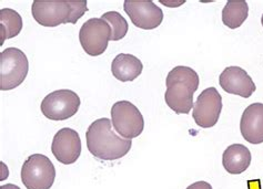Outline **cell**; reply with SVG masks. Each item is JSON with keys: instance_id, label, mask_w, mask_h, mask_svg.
<instances>
[{"instance_id": "obj_1", "label": "cell", "mask_w": 263, "mask_h": 189, "mask_svg": "<svg viewBox=\"0 0 263 189\" xmlns=\"http://www.w3.org/2000/svg\"><path fill=\"white\" fill-rule=\"evenodd\" d=\"M87 147L90 154L101 160H117L130 152L131 139L121 138L112 130L109 118H99L90 124L86 133Z\"/></svg>"}, {"instance_id": "obj_2", "label": "cell", "mask_w": 263, "mask_h": 189, "mask_svg": "<svg viewBox=\"0 0 263 189\" xmlns=\"http://www.w3.org/2000/svg\"><path fill=\"white\" fill-rule=\"evenodd\" d=\"M199 75L189 67L179 66L167 75L164 100L177 114H189L193 104V94L199 88Z\"/></svg>"}, {"instance_id": "obj_3", "label": "cell", "mask_w": 263, "mask_h": 189, "mask_svg": "<svg viewBox=\"0 0 263 189\" xmlns=\"http://www.w3.org/2000/svg\"><path fill=\"white\" fill-rule=\"evenodd\" d=\"M28 71L27 55L18 48H7L0 54V90L16 89L25 81Z\"/></svg>"}, {"instance_id": "obj_4", "label": "cell", "mask_w": 263, "mask_h": 189, "mask_svg": "<svg viewBox=\"0 0 263 189\" xmlns=\"http://www.w3.org/2000/svg\"><path fill=\"white\" fill-rule=\"evenodd\" d=\"M56 179V168L43 154H32L22 167V181L27 189H50Z\"/></svg>"}, {"instance_id": "obj_5", "label": "cell", "mask_w": 263, "mask_h": 189, "mask_svg": "<svg viewBox=\"0 0 263 189\" xmlns=\"http://www.w3.org/2000/svg\"><path fill=\"white\" fill-rule=\"evenodd\" d=\"M111 123L118 134L126 139L138 137L144 129L141 112L129 101H119L112 105Z\"/></svg>"}, {"instance_id": "obj_6", "label": "cell", "mask_w": 263, "mask_h": 189, "mask_svg": "<svg viewBox=\"0 0 263 189\" xmlns=\"http://www.w3.org/2000/svg\"><path fill=\"white\" fill-rule=\"evenodd\" d=\"M80 104V97L73 91L57 90L45 97L40 110L51 121H65L77 113Z\"/></svg>"}, {"instance_id": "obj_7", "label": "cell", "mask_w": 263, "mask_h": 189, "mask_svg": "<svg viewBox=\"0 0 263 189\" xmlns=\"http://www.w3.org/2000/svg\"><path fill=\"white\" fill-rule=\"evenodd\" d=\"M31 13L33 19L44 27L72 24L71 0H34Z\"/></svg>"}, {"instance_id": "obj_8", "label": "cell", "mask_w": 263, "mask_h": 189, "mask_svg": "<svg viewBox=\"0 0 263 189\" xmlns=\"http://www.w3.org/2000/svg\"><path fill=\"white\" fill-rule=\"evenodd\" d=\"M111 38V28L101 18H90L82 25L79 41L85 52L90 57H98L107 50Z\"/></svg>"}, {"instance_id": "obj_9", "label": "cell", "mask_w": 263, "mask_h": 189, "mask_svg": "<svg viewBox=\"0 0 263 189\" xmlns=\"http://www.w3.org/2000/svg\"><path fill=\"white\" fill-rule=\"evenodd\" d=\"M222 111V96L216 88H208L193 105L192 117L196 124L202 129L213 128L219 121Z\"/></svg>"}, {"instance_id": "obj_10", "label": "cell", "mask_w": 263, "mask_h": 189, "mask_svg": "<svg viewBox=\"0 0 263 189\" xmlns=\"http://www.w3.org/2000/svg\"><path fill=\"white\" fill-rule=\"evenodd\" d=\"M123 9L131 23L143 30L156 29L163 20L162 10L154 2L148 0H126Z\"/></svg>"}, {"instance_id": "obj_11", "label": "cell", "mask_w": 263, "mask_h": 189, "mask_svg": "<svg viewBox=\"0 0 263 189\" xmlns=\"http://www.w3.org/2000/svg\"><path fill=\"white\" fill-rule=\"evenodd\" d=\"M51 152L59 163L70 165L77 162L81 154V139L72 129H61L53 136Z\"/></svg>"}, {"instance_id": "obj_12", "label": "cell", "mask_w": 263, "mask_h": 189, "mask_svg": "<svg viewBox=\"0 0 263 189\" xmlns=\"http://www.w3.org/2000/svg\"><path fill=\"white\" fill-rule=\"evenodd\" d=\"M219 84L227 93L248 99L257 90V87L246 70L240 67H228L219 76Z\"/></svg>"}, {"instance_id": "obj_13", "label": "cell", "mask_w": 263, "mask_h": 189, "mask_svg": "<svg viewBox=\"0 0 263 189\" xmlns=\"http://www.w3.org/2000/svg\"><path fill=\"white\" fill-rule=\"evenodd\" d=\"M240 132L247 142L263 143V104L253 103L245 110L240 121Z\"/></svg>"}, {"instance_id": "obj_14", "label": "cell", "mask_w": 263, "mask_h": 189, "mask_svg": "<svg viewBox=\"0 0 263 189\" xmlns=\"http://www.w3.org/2000/svg\"><path fill=\"white\" fill-rule=\"evenodd\" d=\"M251 153L242 144H232L223 152L222 165L224 170L232 175L246 172L251 164Z\"/></svg>"}, {"instance_id": "obj_15", "label": "cell", "mask_w": 263, "mask_h": 189, "mask_svg": "<svg viewBox=\"0 0 263 189\" xmlns=\"http://www.w3.org/2000/svg\"><path fill=\"white\" fill-rule=\"evenodd\" d=\"M142 62L133 54L120 53L111 63V72L117 80L131 82L142 73Z\"/></svg>"}, {"instance_id": "obj_16", "label": "cell", "mask_w": 263, "mask_h": 189, "mask_svg": "<svg viewBox=\"0 0 263 189\" xmlns=\"http://www.w3.org/2000/svg\"><path fill=\"white\" fill-rule=\"evenodd\" d=\"M249 15V6L245 0H230L222 10V23L230 29L243 25Z\"/></svg>"}, {"instance_id": "obj_17", "label": "cell", "mask_w": 263, "mask_h": 189, "mask_svg": "<svg viewBox=\"0 0 263 189\" xmlns=\"http://www.w3.org/2000/svg\"><path fill=\"white\" fill-rule=\"evenodd\" d=\"M23 30V18L19 13L10 8L0 10V37L2 45L7 39L17 37Z\"/></svg>"}, {"instance_id": "obj_18", "label": "cell", "mask_w": 263, "mask_h": 189, "mask_svg": "<svg viewBox=\"0 0 263 189\" xmlns=\"http://www.w3.org/2000/svg\"><path fill=\"white\" fill-rule=\"evenodd\" d=\"M101 19L107 21L110 28H111V41H119L126 37V34L129 30L128 23L126 21L119 12L117 11H109L103 13Z\"/></svg>"}, {"instance_id": "obj_19", "label": "cell", "mask_w": 263, "mask_h": 189, "mask_svg": "<svg viewBox=\"0 0 263 189\" xmlns=\"http://www.w3.org/2000/svg\"><path fill=\"white\" fill-rule=\"evenodd\" d=\"M186 189H212V186L206 181H197V183L186 187Z\"/></svg>"}, {"instance_id": "obj_20", "label": "cell", "mask_w": 263, "mask_h": 189, "mask_svg": "<svg viewBox=\"0 0 263 189\" xmlns=\"http://www.w3.org/2000/svg\"><path fill=\"white\" fill-rule=\"evenodd\" d=\"M0 189H20V187H18L17 185L13 184H7V185H3L0 187Z\"/></svg>"}, {"instance_id": "obj_21", "label": "cell", "mask_w": 263, "mask_h": 189, "mask_svg": "<svg viewBox=\"0 0 263 189\" xmlns=\"http://www.w3.org/2000/svg\"><path fill=\"white\" fill-rule=\"evenodd\" d=\"M261 24H262V26H263V15H262V18H261Z\"/></svg>"}]
</instances>
